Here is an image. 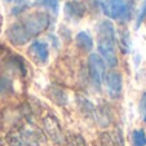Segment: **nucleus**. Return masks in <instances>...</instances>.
Listing matches in <instances>:
<instances>
[{"instance_id":"nucleus-1","label":"nucleus","mask_w":146,"mask_h":146,"mask_svg":"<svg viewBox=\"0 0 146 146\" xmlns=\"http://www.w3.org/2000/svg\"><path fill=\"white\" fill-rule=\"evenodd\" d=\"M96 44L97 54L105 62L106 67L114 70L118 66L119 61L116 56V29L113 21L102 19L96 26Z\"/></svg>"},{"instance_id":"nucleus-2","label":"nucleus","mask_w":146,"mask_h":146,"mask_svg":"<svg viewBox=\"0 0 146 146\" xmlns=\"http://www.w3.org/2000/svg\"><path fill=\"white\" fill-rule=\"evenodd\" d=\"M101 11L110 21L125 25L132 19L135 14L133 0H102Z\"/></svg>"},{"instance_id":"nucleus-3","label":"nucleus","mask_w":146,"mask_h":146,"mask_svg":"<svg viewBox=\"0 0 146 146\" xmlns=\"http://www.w3.org/2000/svg\"><path fill=\"white\" fill-rule=\"evenodd\" d=\"M50 22H52V17L43 11L29 13L21 19V23L31 39L47 30L50 26Z\"/></svg>"},{"instance_id":"nucleus-4","label":"nucleus","mask_w":146,"mask_h":146,"mask_svg":"<svg viewBox=\"0 0 146 146\" xmlns=\"http://www.w3.org/2000/svg\"><path fill=\"white\" fill-rule=\"evenodd\" d=\"M106 75V65L97 53H91L88 57V76L96 91H101Z\"/></svg>"},{"instance_id":"nucleus-5","label":"nucleus","mask_w":146,"mask_h":146,"mask_svg":"<svg viewBox=\"0 0 146 146\" xmlns=\"http://www.w3.org/2000/svg\"><path fill=\"white\" fill-rule=\"evenodd\" d=\"M43 124V129L47 133V136L56 143V145H64L66 142L64 131L61 128V124L58 119L52 114H47L41 120Z\"/></svg>"},{"instance_id":"nucleus-6","label":"nucleus","mask_w":146,"mask_h":146,"mask_svg":"<svg viewBox=\"0 0 146 146\" xmlns=\"http://www.w3.org/2000/svg\"><path fill=\"white\" fill-rule=\"evenodd\" d=\"M104 86L106 88L108 96L111 100H119L123 93V76H121V74L116 70L106 71Z\"/></svg>"},{"instance_id":"nucleus-7","label":"nucleus","mask_w":146,"mask_h":146,"mask_svg":"<svg viewBox=\"0 0 146 146\" xmlns=\"http://www.w3.org/2000/svg\"><path fill=\"white\" fill-rule=\"evenodd\" d=\"M30 58L36 65H45L49 60V47L47 41H43L40 39H35L31 41L27 50Z\"/></svg>"},{"instance_id":"nucleus-8","label":"nucleus","mask_w":146,"mask_h":146,"mask_svg":"<svg viewBox=\"0 0 146 146\" xmlns=\"http://www.w3.org/2000/svg\"><path fill=\"white\" fill-rule=\"evenodd\" d=\"M7 38L13 45L16 47H22L26 45L29 41L31 40L30 35L26 33L25 27L22 26L21 22H14L7 30Z\"/></svg>"},{"instance_id":"nucleus-9","label":"nucleus","mask_w":146,"mask_h":146,"mask_svg":"<svg viewBox=\"0 0 146 146\" xmlns=\"http://www.w3.org/2000/svg\"><path fill=\"white\" fill-rule=\"evenodd\" d=\"M87 12V4L80 0H71V1H66L64 4V14L65 18L71 21V22H76L79 19H82L86 16Z\"/></svg>"},{"instance_id":"nucleus-10","label":"nucleus","mask_w":146,"mask_h":146,"mask_svg":"<svg viewBox=\"0 0 146 146\" xmlns=\"http://www.w3.org/2000/svg\"><path fill=\"white\" fill-rule=\"evenodd\" d=\"M93 119L97 121L100 127L102 128H106L109 127L113 121V113H111L110 108L108 105H100L96 108L94 110V115H93Z\"/></svg>"},{"instance_id":"nucleus-11","label":"nucleus","mask_w":146,"mask_h":146,"mask_svg":"<svg viewBox=\"0 0 146 146\" xmlns=\"http://www.w3.org/2000/svg\"><path fill=\"white\" fill-rule=\"evenodd\" d=\"M116 44L120 48L121 53H124V54H128L131 52L132 41H131V35L128 29L121 27L119 31H116Z\"/></svg>"},{"instance_id":"nucleus-12","label":"nucleus","mask_w":146,"mask_h":146,"mask_svg":"<svg viewBox=\"0 0 146 146\" xmlns=\"http://www.w3.org/2000/svg\"><path fill=\"white\" fill-rule=\"evenodd\" d=\"M33 5L45 11V13L48 12L50 17H57L58 12H60V1L58 0H34Z\"/></svg>"},{"instance_id":"nucleus-13","label":"nucleus","mask_w":146,"mask_h":146,"mask_svg":"<svg viewBox=\"0 0 146 146\" xmlns=\"http://www.w3.org/2000/svg\"><path fill=\"white\" fill-rule=\"evenodd\" d=\"M75 43H76V47L80 48L82 50H84V52H92V49L94 47L93 38L87 31H80L75 36Z\"/></svg>"},{"instance_id":"nucleus-14","label":"nucleus","mask_w":146,"mask_h":146,"mask_svg":"<svg viewBox=\"0 0 146 146\" xmlns=\"http://www.w3.org/2000/svg\"><path fill=\"white\" fill-rule=\"evenodd\" d=\"M76 102H78L79 109L82 110V113L84 114V115L92 116V118H93L94 110H96V106H94L88 98H86V97H83V96H78L76 97Z\"/></svg>"},{"instance_id":"nucleus-15","label":"nucleus","mask_w":146,"mask_h":146,"mask_svg":"<svg viewBox=\"0 0 146 146\" xmlns=\"http://www.w3.org/2000/svg\"><path fill=\"white\" fill-rule=\"evenodd\" d=\"M49 96H50V100L53 102H56L57 105L64 106L67 104V94L65 93V91H62L58 87H50Z\"/></svg>"},{"instance_id":"nucleus-16","label":"nucleus","mask_w":146,"mask_h":146,"mask_svg":"<svg viewBox=\"0 0 146 146\" xmlns=\"http://www.w3.org/2000/svg\"><path fill=\"white\" fill-rule=\"evenodd\" d=\"M13 93V82L8 76L0 75V98Z\"/></svg>"},{"instance_id":"nucleus-17","label":"nucleus","mask_w":146,"mask_h":146,"mask_svg":"<svg viewBox=\"0 0 146 146\" xmlns=\"http://www.w3.org/2000/svg\"><path fill=\"white\" fill-rule=\"evenodd\" d=\"M132 146H146V133L143 129H135L131 133Z\"/></svg>"},{"instance_id":"nucleus-18","label":"nucleus","mask_w":146,"mask_h":146,"mask_svg":"<svg viewBox=\"0 0 146 146\" xmlns=\"http://www.w3.org/2000/svg\"><path fill=\"white\" fill-rule=\"evenodd\" d=\"M66 142L69 146H87V142L84 137L78 133H71L69 137L66 138Z\"/></svg>"},{"instance_id":"nucleus-19","label":"nucleus","mask_w":146,"mask_h":146,"mask_svg":"<svg viewBox=\"0 0 146 146\" xmlns=\"http://www.w3.org/2000/svg\"><path fill=\"white\" fill-rule=\"evenodd\" d=\"M145 19H146V0H143V3L141 4V8L136 13V25H135L136 30H138L141 27V25L143 23Z\"/></svg>"},{"instance_id":"nucleus-20","label":"nucleus","mask_w":146,"mask_h":146,"mask_svg":"<svg viewBox=\"0 0 146 146\" xmlns=\"http://www.w3.org/2000/svg\"><path fill=\"white\" fill-rule=\"evenodd\" d=\"M30 4L31 3H26V1H23V3H19V4H16V5H14L13 8L11 9L12 16L17 17V16H21V14H23L29 8H30Z\"/></svg>"},{"instance_id":"nucleus-21","label":"nucleus","mask_w":146,"mask_h":146,"mask_svg":"<svg viewBox=\"0 0 146 146\" xmlns=\"http://www.w3.org/2000/svg\"><path fill=\"white\" fill-rule=\"evenodd\" d=\"M98 145L100 146H115L111 135L109 132H102L98 136Z\"/></svg>"},{"instance_id":"nucleus-22","label":"nucleus","mask_w":146,"mask_h":146,"mask_svg":"<svg viewBox=\"0 0 146 146\" xmlns=\"http://www.w3.org/2000/svg\"><path fill=\"white\" fill-rule=\"evenodd\" d=\"M110 135H111L114 143H115V146H124V136H123V131L120 128L116 127L114 129V132L110 133Z\"/></svg>"},{"instance_id":"nucleus-23","label":"nucleus","mask_w":146,"mask_h":146,"mask_svg":"<svg viewBox=\"0 0 146 146\" xmlns=\"http://www.w3.org/2000/svg\"><path fill=\"white\" fill-rule=\"evenodd\" d=\"M138 111H140L141 119L143 123H146V92H143L141 96L140 104H138Z\"/></svg>"},{"instance_id":"nucleus-24","label":"nucleus","mask_w":146,"mask_h":146,"mask_svg":"<svg viewBox=\"0 0 146 146\" xmlns=\"http://www.w3.org/2000/svg\"><path fill=\"white\" fill-rule=\"evenodd\" d=\"M8 142L9 146H25L21 141V138H19V136L16 135V133H11L8 136Z\"/></svg>"},{"instance_id":"nucleus-25","label":"nucleus","mask_w":146,"mask_h":146,"mask_svg":"<svg viewBox=\"0 0 146 146\" xmlns=\"http://www.w3.org/2000/svg\"><path fill=\"white\" fill-rule=\"evenodd\" d=\"M48 39L52 41V44H54V48H56V49L60 47V41H58L57 36H56L54 34H49V35H48Z\"/></svg>"},{"instance_id":"nucleus-26","label":"nucleus","mask_w":146,"mask_h":146,"mask_svg":"<svg viewBox=\"0 0 146 146\" xmlns=\"http://www.w3.org/2000/svg\"><path fill=\"white\" fill-rule=\"evenodd\" d=\"M8 3H16V4H19V3H23L25 0H7Z\"/></svg>"},{"instance_id":"nucleus-27","label":"nucleus","mask_w":146,"mask_h":146,"mask_svg":"<svg viewBox=\"0 0 146 146\" xmlns=\"http://www.w3.org/2000/svg\"><path fill=\"white\" fill-rule=\"evenodd\" d=\"M0 146H3V143H0Z\"/></svg>"}]
</instances>
